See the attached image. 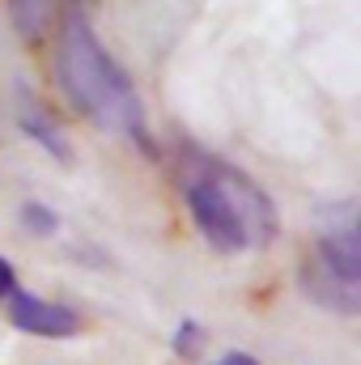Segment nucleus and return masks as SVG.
<instances>
[{"mask_svg": "<svg viewBox=\"0 0 361 365\" xmlns=\"http://www.w3.org/2000/svg\"><path fill=\"white\" fill-rule=\"evenodd\" d=\"M175 179L183 204L204 234V242L221 255H238L251 247H268L280 230L272 195L247 170L179 140L175 149Z\"/></svg>", "mask_w": 361, "mask_h": 365, "instance_id": "f257e3e1", "label": "nucleus"}, {"mask_svg": "<svg viewBox=\"0 0 361 365\" xmlns=\"http://www.w3.org/2000/svg\"><path fill=\"white\" fill-rule=\"evenodd\" d=\"M56 81L68 93V102L111 136L132 140L145 158H158V140L149 136L145 102L132 86V77L115 64V56L98 43L90 17L81 4H68L60 13V38H56Z\"/></svg>", "mask_w": 361, "mask_h": 365, "instance_id": "f03ea898", "label": "nucleus"}, {"mask_svg": "<svg viewBox=\"0 0 361 365\" xmlns=\"http://www.w3.org/2000/svg\"><path fill=\"white\" fill-rule=\"evenodd\" d=\"M319 268H327L332 276L361 284V230H357V208L353 200H336L323 204L315 217V255Z\"/></svg>", "mask_w": 361, "mask_h": 365, "instance_id": "7ed1b4c3", "label": "nucleus"}, {"mask_svg": "<svg viewBox=\"0 0 361 365\" xmlns=\"http://www.w3.org/2000/svg\"><path fill=\"white\" fill-rule=\"evenodd\" d=\"M4 302H9V323H13L17 331H26V336L68 340V336H77V331L86 327V319H81L73 306L47 302V297H39V293H30V289H13Z\"/></svg>", "mask_w": 361, "mask_h": 365, "instance_id": "20e7f679", "label": "nucleus"}, {"mask_svg": "<svg viewBox=\"0 0 361 365\" xmlns=\"http://www.w3.org/2000/svg\"><path fill=\"white\" fill-rule=\"evenodd\" d=\"M302 289L323 310H336V314H357L361 310V284H349V280L332 276L327 268H319L315 259L302 264Z\"/></svg>", "mask_w": 361, "mask_h": 365, "instance_id": "39448f33", "label": "nucleus"}, {"mask_svg": "<svg viewBox=\"0 0 361 365\" xmlns=\"http://www.w3.org/2000/svg\"><path fill=\"white\" fill-rule=\"evenodd\" d=\"M17 123H21V132L26 136H34L51 158H60V162H73V145H68V136H64V128L51 119V110L34 98L30 90L17 93Z\"/></svg>", "mask_w": 361, "mask_h": 365, "instance_id": "423d86ee", "label": "nucleus"}, {"mask_svg": "<svg viewBox=\"0 0 361 365\" xmlns=\"http://www.w3.org/2000/svg\"><path fill=\"white\" fill-rule=\"evenodd\" d=\"M68 4H77V0H9V17H13V30L34 43V38L47 34V26H51Z\"/></svg>", "mask_w": 361, "mask_h": 365, "instance_id": "0eeeda50", "label": "nucleus"}, {"mask_svg": "<svg viewBox=\"0 0 361 365\" xmlns=\"http://www.w3.org/2000/svg\"><path fill=\"white\" fill-rule=\"evenodd\" d=\"M17 221H21V230H30L34 238H47V234H56V230H60V217H56V212H51L47 204H39V200L21 204Z\"/></svg>", "mask_w": 361, "mask_h": 365, "instance_id": "6e6552de", "label": "nucleus"}, {"mask_svg": "<svg viewBox=\"0 0 361 365\" xmlns=\"http://www.w3.org/2000/svg\"><path fill=\"white\" fill-rule=\"evenodd\" d=\"M200 353H204V327L191 323V319H183L179 331H175V357L191 361V357H200Z\"/></svg>", "mask_w": 361, "mask_h": 365, "instance_id": "1a4fd4ad", "label": "nucleus"}, {"mask_svg": "<svg viewBox=\"0 0 361 365\" xmlns=\"http://www.w3.org/2000/svg\"><path fill=\"white\" fill-rule=\"evenodd\" d=\"M13 289H17V272H13V264H9V259L0 255V302H4V297H9Z\"/></svg>", "mask_w": 361, "mask_h": 365, "instance_id": "9d476101", "label": "nucleus"}, {"mask_svg": "<svg viewBox=\"0 0 361 365\" xmlns=\"http://www.w3.org/2000/svg\"><path fill=\"white\" fill-rule=\"evenodd\" d=\"M213 365H260L255 357H247V353H225L221 361H213Z\"/></svg>", "mask_w": 361, "mask_h": 365, "instance_id": "9b49d317", "label": "nucleus"}]
</instances>
